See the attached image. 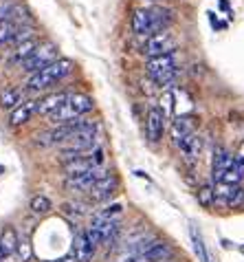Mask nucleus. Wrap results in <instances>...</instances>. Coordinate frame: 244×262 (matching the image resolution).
<instances>
[{
	"mask_svg": "<svg viewBox=\"0 0 244 262\" xmlns=\"http://www.w3.org/2000/svg\"><path fill=\"white\" fill-rule=\"evenodd\" d=\"M75 64L73 60H68V57H60V60H55L51 67L42 69L38 73H33L31 77H29V91L31 93H40V91H48L51 86H55L57 82H62L64 77H68L70 73H73Z\"/></svg>",
	"mask_w": 244,
	"mask_h": 262,
	"instance_id": "f257e3e1",
	"label": "nucleus"
},
{
	"mask_svg": "<svg viewBox=\"0 0 244 262\" xmlns=\"http://www.w3.org/2000/svg\"><path fill=\"white\" fill-rule=\"evenodd\" d=\"M92 106H95L92 104V97L84 95V93H73V95H68L66 104L51 115V121H55L57 126H60V123H68L73 119H80L82 115L92 111Z\"/></svg>",
	"mask_w": 244,
	"mask_h": 262,
	"instance_id": "f03ea898",
	"label": "nucleus"
},
{
	"mask_svg": "<svg viewBox=\"0 0 244 262\" xmlns=\"http://www.w3.org/2000/svg\"><path fill=\"white\" fill-rule=\"evenodd\" d=\"M55 60H60V57H57V47L53 45V42H44V45H40L38 49H35V53L22 64V69L29 73V75H33V73L51 67Z\"/></svg>",
	"mask_w": 244,
	"mask_h": 262,
	"instance_id": "7ed1b4c3",
	"label": "nucleus"
},
{
	"mask_svg": "<svg viewBox=\"0 0 244 262\" xmlns=\"http://www.w3.org/2000/svg\"><path fill=\"white\" fill-rule=\"evenodd\" d=\"M178 47V40L172 35L169 31H161V33H154L150 35L143 45V55L148 57H159V55H167V53H174Z\"/></svg>",
	"mask_w": 244,
	"mask_h": 262,
	"instance_id": "20e7f679",
	"label": "nucleus"
},
{
	"mask_svg": "<svg viewBox=\"0 0 244 262\" xmlns=\"http://www.w3.org/2000/svg\"><path fill=\"white\" fill-rule=\"evenodd\" d=\"M165 121H167V115L163 113V108L159 106H152L148 111V117H145V135L150 143H159L161 137L165 133Z\"/></svg>",
	"mask_w": 244,
	"mask_h": 262,
	"instance_id": "39448f33",
	"label": "nucleus"
},
{
	"mask_svg": "<svg viewBox=\"0 0 244 262\" xmlns=\"http://www.w3.org/2000/svg\"><path fill=\"white\" fill-rule=\"evenodd\" d=\"M130 27H132V33L136 35H143V38H150L154 35V25H152V11L150 9H134L132 13V20H130Z\"/></svg>",
	"mask_w": 244,
	"mask_h": 262,
	"instance_id": "423d86ee",
	"label": "nucleus"
},
{
	"mask_svg": "<svg viewBox=\"0 0 244 262\" xmlns=\"http://www.w3.org/2000/svg\"><path fill=\"white\" fill-rule=\"evenodd\" d=\"M145 71L150 77H159V75H165L169 71H176V57L174 53H167V55H159V57H150L145 62Z\"/></svg>",
	"mask_w": 244,
	"mask_h": 262,
	"instance_id": "0eeeda50",
	"label": "nucleus"
},
{
	"mask_svg": "<svg viewBox=\"0 0 244 262\" xmlns=\"http://www.w3.org/2000/svg\"><path fill=\"white\" fill-rule=\"evenodd\" d=\"M193 133H196V123H193V119L187 117V115H181V117H176L174 121H172L169 135H172V141H174L176 145L181 143L185 137H189Z\"/></svg>",
	"mask_w": 244,
	"mask_h": 262,
	"instance_id": "6e6552de",
	"label": "nucleus"
},
{
	"mask_svg": "<svg viewBox=\"0 0 244 262\" xmlns=\"http://www.w3.org/2000/svg\"><path fill=\"white\" fill-rule=\"evenodd\" d=\"M117 187H119V179L110 172L106 179H102V181H97L95 183V187L90 190V199L92 201H108L110 196L117 192Z\"/></svg>",
	"mask_w": 244,
	"mask_h": 262,
	"instance_id": "1a4fd4ad",
	"label": "nucleus"
},
{
	"mask_svg": "<svg viewBox=\"0 0 244 262\" xmlns=\"http://www.w3.org/2000/svg\"><path fill=\"white\" fill-rule=\"evenodd\" d=\"M95 249L97 247L90 245L88 236H86V231H80V234L75 236V243H73V256H75V262H90L95 258Z\"/></svg>",
	"mask_w": 244,
	"mask_h": 262,
	"instance_id": "9d476101",
	"label": "nucleus"
},
{
	"mask_svg": "<svg viewBox=\"0 0 244 262\" xmlns=\"http://www.w3.org/2000/svg\"><path fill=\"white\" fill-rule=\"evenodd\" d=\"M18 245H20V238L13 227H5L0 231V256H3V260L13 256L18 251Z\"/></svg>",
	"mask_w": 244,
	"mask_h": 262,
	"instance_id": "9b49d317",
	"label": "nucleus"
},
{
	"mask_svg": "<svg viewBox=\"0 0 244 262\" xmlns=\"http://www.w3.org/2000/svg\"><path fill=\"white\" fill-rule=\"evenodd\" d=\"M35 113H38V101H33V99L22 101L18 108H13V111H11L9 123H11V126H22V123H27Z\"/></svg>",
	"mask_w": 244,
	"mask_h": 262,
	"instance_id": "f8f14e48",
	"label": "nucleus"
},
{
	"mask_svg": "<svg viewBox=\"0 0 244 262\" xmlns=\"http://www.w3.org/2000/svg\"><path fill=\"white\" fill-rule=\"evenodd\" d=\"M66 99H68L66 93H51V95H46L44 99L38 101V115H48L51 117L55 111H60L66 104Z\"/></svg>",
	"mask_w": 244,
	"mask_h": 262,
	"instance_id": "ddd939ff",
	"label": "nucleus"
},
{
	"mask_svg": "<svg viewBox=\"0 0 244 262\" xmlns=\"http://www.w3.org/2000/svg\"><path fill=\"white\" fill-rule=\"evenodd\" d=\"M233 155L231 152H227L225 148H216V152H213V181H218L225 177V172L229 170V165L233 163Z\"/></svg>",
	"mask_w": 244,
	"mask_h": 262,
	"instance_id": "4468645a",
	"label": "nucleus"
},
{
	"mask_svg": "<svg viewBox=\"0 0 244 262\" xmlns=\"http://www.w3.org/2000/svg\"><path fill=\"white\" fill-rule=\"evenodd\" d=\"M152 25H154V33L167 31V27L174 23V11L167 7H152Z\"/></svg>",
	"mask_w": 244,
	"mask_h": 262,
	"instance_id": "2eb2a0df",
	"label": "nucleus"
},
{
	"mask_svg": "<svg viewBox=\"0 0 244 262\" xmlns=\"http://www.w3.org/2000/svg\"><path fill=\"white\" fill-rule=\"evenodd\" d=\"M38 47H40V42L35 40V38H29L25 42H20V45H16V51H13V55H11V62L22 67L29 57L35 53V49H38Z\"/></svg>",
	"mask_w": 244,
	"mask_h": 262,
	"instance_id": "dca6fc26",
	"label": "nucleus"
},
{
	"mask_svg": "<svg viewBox=\"0 0 244 262\" xmlns=\"http://www.w3.org/2000/svg\"><path fill=\"white\" fill-rule=\"evenodd\" d=\"M143 256H145L150 262H163V260L174 258V247L167 245V243H161V240H156V243L150 247Z\"/></svg>",
	"mask_w": 244,
	"mask_h": 262,
	"instance_id": "f3484780",
	"label": "nucleus"
},
{
	"mask_svg": "<svg viewBox=\"0 0 244 262\" xmlns=\"http://www.w3.org/2000/svg\"><path fill=\"white\" fill-rule=\"evenodd\" d=\"M20 104H22V91H20L18 86H9V89H5L0 93V108L13 111V108H18Z\"/></svg>",
	"mask_w": 244,
	"mask_h": 262,
	"instance_id": "a211bd4d",
	"label": "nucleus"
},
{
	"mask_svg": "<svg viewBox=\"0 0 244 262\" xmlns=\"http://www.w3.org/2000/svg\"><path fill=\"white\" fill-rule=\"evenodd\" d=\"M178 150L183 152L185 157H189V159H193V157H198L200 152H203V139H200V135H189V137H185V139L176 145Z\"/></svg>",
	"mask_w": 244,
	"mask_h": 262,
	"instance_id": "6ab92c4d",
	"label": "nucleus"
},
{
	"mask_svg": "<svg viewBox=\"0 0 244 262\" xmlns=\"http://www.w3.org/2000/svg\"><path fill=\"white\" fill-rule=\"evenodd\" d=\"M244 179V163L238 161V159H233V163L229 165V170L225 172V177H222L218 183H227V185H240Z\"/></svg>",
	"mask_w": 244,
	"mask_h": 262,
	"instance_id": "aec40b11",
	"label": "nucleus"
},
{
	"mask_svg": "<svg viewBox=\"0 0 244 262\" xmlns=\"http://www.w3.org/2000/svg\"><path fill=\"white\" fill-rule=\"evenodd\" d=\"M18 29L20 27L13 23L11 18H0V49L11 45L13 38H16V33H18Z\"/></svg>",
	"mask_w": 244,
	"mask_h": 262,
	"instance_id": "412c9836",
	"label": "nucleus"
},
{
	"mask_svg": "<svg viewBox=\"0 0 244 262\" xmlns=\"http://www.w3.org/2000/svg\"><path fill=\"white\" fill-rule=\"evenodd\" d=\"M189 234H191V243H193V251H196V256L200 258V262H213L211 260V253L207 251V247L203 243V236H200V231L198 227L191 223V227H189Z\"/></svg>",
	"mask_w": 244,
	"mask_h": 262,
	"instance_id": "4be33fe9",
	"label": "nucleus"
},
{
	"mask_svg": "<svg viewBox=\"0 0 244 262\" xmlns=\"http://www.w3.org/2000/svg\"><path fill=\"white\" fill-rule=\"evenodd\" d=\"M124 214V205L121 203H112V205L99 209V212L92 216V223H106V221H119V216Z\"/></svg>",
	"mask_w": 244,
	"mask_h": 262,
	"instance_id": "5701e85b",
	"label": "nucleus"
},
{
	"mask_svg": "<svg viewBox=\"0 0 244 262\" xmlns=\"http://www.w3.org/2000/svg\"><path fill=\"white\" fill-rule=\"evenodd\" d=\"M29 207H31V212H33V214L44 216V214H48V212L53 209V203L48 201L46 196L38 194V196H33V199H31V203H29Z\"/></svg>",
	"mask_w": 244,
	"mask_h": 262,
	"instance_id": "b1692460",
	"label": "nucleus"
},
{
	"mask_svg": "<svg viewBox=\"0 0 244 262\" xmlns=\"http://www.w3.org/2000/svg\"><path fill=\"white\" fill-rule=\"evenodd\" d=\"M198 203H200V207H205V209L213 207V203H216V190H213L211 183H207L198 190Z\"/></svg>",
	"mask_w": 244,
	"mask_h": 262,
	"instance_id": "393cba45",
	"label": "nucleus"
},
{
	"mask_svg": "<svg viewBox=\"0 0 244 262\" xmlns=\"http://www.w3.org/2000/svg\"><path fill=\"white\" fill-rule=\"evenodd\" d=\"M176 77H178V69H176V71H169V73H165V75L154 77V82H156V84H161V86H167V84H172V82H174Z\"/></svg>",
	"mask_w": 244,
	"mask_h": 262,
	"instance_id": "a878e982",
	"label": "nucleus"
},
{
	"mask_svg": "<svg viewBox=\"0 0 244 262\" xmlns=\"http://www.w3.org/2000/svg\"><path fill=\"white\" fill-rule=\"evenodd\" d=\"M18 256L22 262H27L29 258H31V247H29L27 240H20V245H18Z\"/></svg>",
	"mask_w": 244,
	"mask_h": 262,
	"instance_id": "bb28decb",
	"label": "nucleus"
},
{
	"mask_svg": "<svg viewBox=\"0 0 244 262\" xmlns=\"http://www.w3.org/2000/svg\"><path fill=\"white\" fill-rule=\"evenodd\" d=\"M119 262H150L145 256H130V253H124Z\"/></svg>",
	"mask_w": 244,
	"mask_h": 262,
	"instance_id": "cd10ccee",
	"label": "nucleus"
},
{
	"mask_svg": "<svg viewBox=\"0 0 244 262\" xmlns=\"http://www.w3.org/2000/svg\"><path fill=\"white\" fill-rule=\"evenodd\" d=\"M235 159H238V161H242V163H244V143L240 145V150H238V155H235Z\"/></svg>",
	"mask_w": 244,
	"mask_h": 262,
	"instance_id": "c85d7f7f",
	"label": "nucleus"
},
{
	"mask_svg": "<svg viewBox=\"0 0 244 262\" xmlns=\"http://www.w3.org/2000/svg\"><path fill=\"white\" fill-rule=\"evenodd\" d=\"M220 9H225V11H229V3H227V0H220Z\"/></svg>",
	"mask_w": 244,
	"mask_h": 262,
	"instance_id": "c756f323",
	"label": "nucleus"
},
{
	"mask_svg": "<svg viewBox=\"0 0 244 262\" xmlns=\"http://www.w3.org/2000/svg\"><path fill=\"white\" fill-rule=\"evenodd\" d=\"M163 262H176V258H169V260H163Z\"/></svg>",
	"mask_w": 244,
	"mask_h": 262,
	"instance_id": "7c9ffc66",
	"label": "nucleus"
},
{
	"mask_svg": "<svg viewBox=\"0 0 244 262\" xmlns=\"http://www.w3.org/2000/svg\"><path fill=\"white\" fill-rule=\"evenodd\" d=\"M48 262H64V260H48Z\"/></svg>",
	"mask_w": 244,
	"mask_h": 262,
	"instance_id": "2f4dec72",
	"label": "nucleus"
},
{
	"mask_svg": "<svg viewBox=\"0 0 244 262\" xmlns=\"http://www.w3.org/2000/svg\"><path fill=\"white\" fill-rule=\"evenodd\" d=\"M242 253H244V245H242Z\"/></svg>",
	"mask_w": 244,
	"mask_h": 262,
	"instance_id": "473e14b6",
	"label": "nucleus"
},
{
	"mask_svg": "<svg viewBox=\"0 0 244 262\" xmlns=\"http://www.w3.org/2000/svg\"><path fill=\"white\" fill-rule=\"evenodd\" d=\"M0 260H3V256H0Z\"/></svg>",
	"mask_w": 244,
	"mask_h": 262,
	"instance_id": "72a5a7b5",
	"label": "nucleus"
}]
</instances>
